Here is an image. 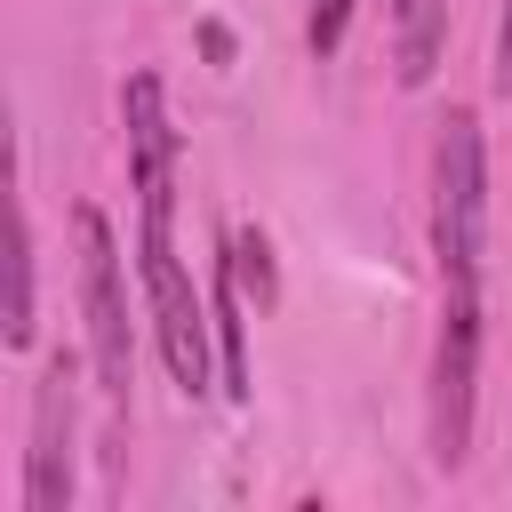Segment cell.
<instances>
[{"mask_svg":"<svg viewBox=\"0 0 512 512\" xmlns=\"http://www.w3.org/2000/svg\"><path fill=\"white\" fill-rule=\"evenodd\" d=\"M432 272L440 296H480L488 280V144L472 104H456L432 136Z\"/></svg>","mask_w":512,"mask_h":512,"instance_id":"obj_1","label":"cell"},{"mask_svg":"<svg viewBox=\"0 0 512 512\" xmlns=\"http://www.w3.org/2000/svg\"><path fill=\"white\" fill-rule=\"evenodd\" d=\"M136 288H144V320H152V352L168 368V384L184 400H200L216 384V312L176 248V224H144L136 216Z\"/></svg>","mask_w":512,"mask_h":512,"instance_id":"obj_2","label":"cell"},{"mask_svg":"<svg viewBox=\"0 0 512 512\" xmlns=\"http://www.w3.org/2000/svg\"><path fill=\"white\" fill-rule=\"evenodd\" d=\"M72 264H80V320H88V368L112 408H128L136 376V320H128V256L112 240V216L96 200L72 208Z\"/></svg>","mask_w":512,"mask_h":512,"instance_id":"obj_3","label":"cell"},{"mask_svg":"<svg viewBox=\"0 0 512 512\" xmlns=\"http://www.w3.org/2000/svg\"><path fill=\"white\" fill-rule=\"evenodd\" d=\"M480 336H488V296H440L432 384H424V448H432L440 472H464V456H472V416H480Z\"/></svg>","mask_w":512,"mask_h":512,"instance_id":"obj_4","label":"cell"},{"mask_svg":"<svg viewBox=\"0 0 512 512\" xmlns=\"http://www.w3.org/2000/svg\"><path fill=\"white\" fill-rule=\"evenodd\" d=\"M120 152H128L136 216H144V224H176L184 136H176V112H168V80H160V72H128V80H120Z\"/></svg>","mask_w":512,"mask_h":512,"instance_id":"obj_5","label":"cell"},{"mask_svg":"<svg viewBox=\"0 0 512 512\" xmlns=\"http://www.w3.org/2000/svg\"><path fill=\"white\" fill-rule=\"evenodd\" d=\"M72 432H80V360L56 352L32 384V448H24V512L72 504Z\"/></svg>","mask_w":512,"mask_h":512,"instance_id":"obj_6","label":"cell"},{"mask_svg":"<svg viewBox=\"0 0 512 512\" xmlns=\"http://www.w3.org/2000/svg\"><path fill=\"white\" fill-rule=\"evenodd\" d=\"M208 312H216V392L248 400L256 392V368H248V296H240V280H232L224 256H216V280H208Z\"/></svg>","mask_w":512,"mask_h":512,"instance_id":"obj_7","label":"cell"},{"mask_svg":"<svg viewBox=\"0 0 512 512\" xmlns=\"http://www.w3.org/2000/svg\"><path fill=\"white\" fill-rule=\"evenodd\" d=\"M448 48V0H392V80L424 88Z\"/></svg>","mask_w":512,"mask_h":512,"instance_id":"obj_8","label":"cell"},{"mask_svg":"<svg viewBox=\"0 0 512 512\" xmlns=\"http://www.w3.org/2000/svg\"><path fill=\"white\" fill-rule=\"evenodd\" d=\"M0 344L32 352V216L24 200L8 208V304H0Z\"/></svg>","mask_w":512,"mask_h":512,"instance_id":"obj_9","label":"cell"},{"mask_svg":"<svg viewBox=\"0 0 512 512\" xmlns=\"http://www.w3.org/2000/svg\"><path fill=\"white\" fill-rule=\"evenodd\" d=\"M216 256L232 264V280H240V296H248L256 312L280 304V264H272V232H264V224H232V232L216 240Z\"/></svg>","mask_w":512,"mask_h":512,"instance_id":"obj_10","label":"cell"},{"mask_svg":"<svg viewBox=\"0 0 512 512\" xmlns=\"http://www.w3.org/2000/svg\"><path fill=\"white\" fill-rule=\"evenodd\" d=\"M352 16H360V0H304V48H312V56L328 64V56L344 48Z\"/></svg>","mask_w":512,"mask_h":512,"instance_id":"obj_11","label":"cell"},{"mask_svg":"<svg viewBox=\"0 0 512 512\" xmlns=\"http://www.w3.org/2000/svg\"><path fill=\"white\" fill-rule=\"evenodd\" d=\"M200 56H208V64L224 72V64H232V24H216V16H200Z\"/></svg>","mask_w":512,"mask_h":512,"instance_id":"obj_12","label":"cell"},{"mask_svg":"<svg viewBox=\"0 0 512 512\" xmlns=\"http://www.w3.org/2000/svg\"><path fill=\"white\" fill-rule=\"evenodd\" d=\"M496 88H512V0L496 16Z\"/></svg>","mask_w":512,"mask_h":512,"instance_id":"obj_13","label":"cell"}]
</instances>
